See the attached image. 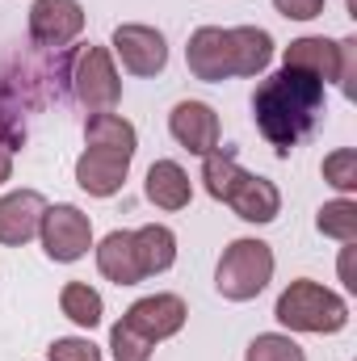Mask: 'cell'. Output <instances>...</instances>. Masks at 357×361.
<instances>
[{
  "label": "cell",
  "instance_id": "cell-14",
  "mask_svg": "<svg viewBox=\"0 0 357 361\" xmlns=\"http://www.w3.org/2000/svg\"><path fill=\"white\" fill-rule=\"evenodd\" d=\"M282 68L307 72V76H315L320 85H328V80H337V72H341V47H337L332 38H315V34L294 38V42L286 47V55H282Z\"/></svg>",
  "mask_w": 357,
  "mask_h": 361
},
{
  "label": "cell",
  "instance_id": "cell-19",
  "mask_svg": "<svg viewBox=\"0 0 357 361\" xmlns=\"http://www.w3.org/2000/svg\"><path fill=\"white\" fill-rule=\"evenodd\" d=\"M231 34V55H236V76H261L273 59V38L269 30L257 25H236L227 30Z\"/></svg>",
  "mask_w": 357,
  "mask_h": 361
},
{
  "label": "cell",
  "instance_id": "cell-24",
  "mask_svg": "<svg viewBox=\"0 0 357 361\" xmlns=\"http://www.w3.org/2000/svg\"><path fill=\"white\" fill-rule=\"evenodd\" d=\"M324 180L341 193H353L357 189V152L353 147H341L332 156H324Z\"/></svg>",
  "mask_w": 357,
  "mask_h": 361
},
{
  "label": "cell",
  "instance_id": "cell-13",
  "mask_svg": "<svg viewBox=\"0 0 357 361\" xmlns=\"http://www.w3.org/2000/svg\"><path fill=\"white\" fill-rule=\"evenodd\" d=\"M227 206H231L244 223H273L277 210H282V193H277L273 180L257 177V173H240V180H236L231 193H227Z\"/></svg>",
  "mask_w": 357,
  "mask_h": 361
},
{
  "label": "cell",
  "instance_id": "cell-6",
  "mask_svg": "<svg viewBox=\"0 0 357 361\" xmlns=\"http://www.w3.org/2000/svg\"><path fill=\"white\" fill-rule=\"evenodd\" d=\"M114 55L131 76H160L169 63V42L156 25H118L114 30Z\"/></svg>",
  "mask_w": 357,
  "mask_h": 361
},
{
  "label": "cell",
  "instance_id": "cell-20",
  "mask_svg": "<svg viewBox=\"0 0 357 361\" xmlns=\"http://www.w3.org/2000/svg\"><path fill=\"white\" fill-rule=\"evenodd\" d=\"M59 307H63V315H68L76 328H97V324H101V311H105L101 294L92 290L89 281H68V286L59 290Z\"/></svg>",
  "mask_w": 357,
  "mask_h": 361
},
{
  "label": "cell",
  "instance_id": "cell-1",
  "mask_svg": "<svg viewBox=\"0 0 357 361\" xmlns=\"http://www.w3.org/2000/svg\"><path fill=\"white\" fill-rule=\"evenodd\" d=\"M320 114H324V85L307 72H294V68L273 72L253 92L257 130L277 147V156H290V147L311 135Z\"/></svg>",
  "mask_w": 357,
  "mask_h": 361
},
{
  "label": "cell",
  "instance_id": "cell-15",
  "mask_svg": "<svg viewBox=\"0 0 357 361\" xmlns=\"http://www.w3.org/2000/svg\"><path fill=\"white\" fill-rule=\"evenodd\" d=\"M97 269L114 286H139L143 269H139V257H135V235L131 231H109L97 244Z\"/></svg>",
  "mask_w": 357,
  "mask_h": 361
},
{
  "label": "cell",
  "instance_id": "cell-2",
  "mask_svg": "<svg viewBox=\"0 0 357 361\" xmlns=\"http://www.w3.org/2000/svg\"><path fill=\"white\" fill-rule=\"evenodd\" d=\"M277 324L290 328V332H341L349 324V307L341 294H332L328 286L311 281V277H298L290 281L282 294H277V307H273Z\"/></svg>",
  "mask_w": 357,
  "mask_h": 361
},
{
  "label": "cell",
  "instance_id": "cell-12",
  "mask_svg": "<svg viewBox=\"0 0 357 361\" xmlns=\"http://www.w3.org/2000/svg\"><path fill=\"white\" fill-rule=\"evenodd\" d=\"M126 173H131V156H118L105 147H85V156L76 160V185L92 197L118 193L126 185Z\"/></svg>",
  "mask_w": 357,
  "mask_h": 361
},
{
  "label": "cell",
  "instance_id": "cell-27",
  "mask_svg": "<svg viewBox=\"0 0 357 361\" xmlns=\"http://www.w3.org/2000/svg\"><path fill=\"white\" fill-rule=\"evenodd\" d=\"M341 47V72H337V85H341V92L345 97H353V80H357V38H341L337 42Z\"/></svg>",
  "mask_w": 357,
  "mask_h": 361
},
{
  "label": "cell",
  "instance_id": "cell-3",
  "mask_svg": "<svg viewBox=\"0 0 357 361\" xmlns=\"http://www.w3.org/2000/svg\"><path fill=\"white\" fill-rule=\"evenodd\" d=\"M273 277V248L265 240H236L223 248L219 269H214V286L223 298L231 302H248L257 298Z\"/></svg>",
  "mask_w": 357,
  "mask_h": 361
},
{
  "label": "cell",
  "instance_id": "cell-17",
  "mask_svg": "<svg viewBox=\"0 0 357 361\" xmlns=\"http://www.w3.org/2000/svg\"><path fill=\"white\" fill-rule=\"evenodd\" d=\"M85 147H105V152H118V156H131L135 160L139 135H135V126L122 114L101 109V114H92L89 122H85Z\"/></svg>",
  "mask_w": 357,
  "mask_h": 361
},
{
  "label": "cell",
  "instance_id": "cell-26",
  "mask_svg": "<svg viewBox=\"0 0 357 361\" xmlns=\"http://www.w3.org/2000/svg\"><path fill=\"white\" fill-rule=\"evenodd\" d=\"M47 357L51 361H101V349L92 341H85V336H63V341H55L47 349Z\"/></svg>",
  "mask_w": 357,
  "mask_h": 361
},
{
  "label": "cell",
  "instance_id": "cell-8",
  "mask_svg": "<svg viewBox=\"0 0 357 361\" xmlns=\"http://www.w3.org/2000/svg\"><path fill=\"white\" fill-rule=\"evenodd\" d=\"M185 315L189 311H185V302H181L177 294H147V298L131 302V311L122 315V324L135 328L143 341L160 345V341L177 336L181 328H185Z\"/></svg>",
  "mask_w": 357,
  "mask_h": 361
},
{
  "label": "cell",
  "instance_id": "cell-16",
  "mask_svg": "<svg viewBox=\"0 0 357 361\" xmlns=\"http://www.w3.org/2000/svg\"><path fill=\"white\" fill-rule=\"evenodd\" d=\"M147 202L160 206V210H185L189 197H193V185H189V173L181 169L177 160H156L147 169Z\"/></svg>",
  "mask_w": 357,
  "mask_h": 361
},
{
  "label": "cell",
  "instance_id": "cell-23",
  "mask_svg": "<svg viewBox=\"0 0 357 361\" xmlns=\"http://www.w3.org/2000/svg\"><path fill=\"white\" fill-rule=\"evenodd\" d=\"M244 361H307L303 349L294 345V336H282V332H265L248 345Z\"/></svg>",
  "mask_w": 357,
  "mask_h": 361
},
{
  "label": "cell",
  "instance_id": "cell-22",
  "mask_svg": "<svg viewBox=\"0 0 357 361\" xmlns=\"http://www.w3.org/2000/svg\"><path fill=\"white\" fill-rule=\"evenodd\" d=\"M315 227H320L328 240L357 244V202H349V197L324 202V206H320V214H315Z\"/></svg>",
  "mask_w": 357,
  "mask_h": 361
},
{
  "label": "cell",
  "instance_id": "cell-28",
  "mask_svg": "<svg viewBox=\"0 0 357 361\" xmlns=\"http://www.w3.org/2000/svg\"><path fill=\"white\" fill-rule=\"evenodd\" d=\"M324 4H328V0H273V8H277L282 17H290V21H311V17L324 13Z\"/></svg>",
  "mask_w": 357,
  "mask_h": 361
},
{
  "label": "cell",
  "instance_id": "cell-11",
  "mask_svg": "<svg viewBox=\"0 0 357 361\" xmlns=\"http://www.w3.org/2000/svg\"><path fill=\"white\" fill-rule=\"evenodd\" d=\"M42 193L38 189H17V193H4L0 197V244L8 248H21L25 240L38 235V223H42Z\"/></svg>",
  "mask_w": 357,
  "mask_h": 361
},
{
  "label": "cell",
  "instance_id": "cell-4",
  "mask_svg": "<svg viewBox=\"0 0 357 361\" xmlns=\"http://www.w3.org/2000/svg\"><path fill=\"white\" fill-rule=\"evenodd\" d=\"M68 80H72L76 101H80L85 109H92V114L114 109L118 97H122V76H118L114 55H109L105 47H85V51H76Z\"/></svg>",
  "mask_w": 357,
  "mask_h": 361
},
{
  "label": "cell",
  "instance_id": "cell-9",
  "mask_svg": "<svg viewBox=\"0 0 357 361\" xmlns=\"http://www.w3.org/2000/svg\"><path fill=\"white\" fill-rule=\"evenodd\" d=\"M85 30L80 0H34L30 4V38L38 47H68Z\"/></svg>",
  "mask_w": 357,
  "mask_h": 361
},
{
  "label": "cell",
  "instance_id": "cell-18",
  "mask_svg": "<svg viewBox=\"0 0 357 361\" xmlns=\"http://www.w3.org/2000/svg\"><path fill=\"white\" fill-rule=\"evenodd\" d=\"M131 235H135V257H139L143 277H156V273L173 269V261H177V235L164 223H147V227H139Z\"/></svg>",
  "mask_w": 357,
  "mask_h": 361
},
{
  "label": "cell",
  "instance_id": "cell-10",
  "mask_svg": "<svg viewBox=\"0 0 357 361\" xmlns=\"http://www.w3.org/2000/svg\"><path fill=\"white\" fill-rule=\"evenodd\" d=\"M169 130L189 156H206L219 147V114L206 101H177L169 114Z\"/></svg>",
  "mask_w": 357,
  "mask_h": 361
},
{
  "label": "cell",
  "instance_id": "cell-7",
  "mask_svg": "<svg viewBox=\"0 0 357 361\" xmlns=\"http://www.w3.org/2000/svg\"><path fill=\"white\" fill-rule=\"evenodd\" d=\"M185 63H189L193 80L223 85L227 76H236L231 34L219 30V25H202V30H193V34H189V47H185Z\"/></svg>",
  "mask_w": 357,
  "mask_h": 361
},
{
  "label": "cell",
  "instance_id": "cell-25",
  "mask_svg": "<svg viewBox=\"0 0 357 361\" xmlns=\"http://www.w3.org/2000/svg\"><path fill=\"white\" fill-rule=\"evenodd\" d=\"M109 349H114V361H147L156 345H152V341H143L135 328L114 324V332H109Z\"/></svg>",
  "mask_w": 357,
  "mask_h": 361
},
{
  "label": "cell",
  "instance_id": "cell-5",
  "mask_svg": "<svg viewBox=\"0 0 357 361\" xmlns=\"http://www.w3.org/2000/svg\"><path fill=\"white\" fill-rule=\"evenodd\" d=\"M38 235H42L47 257H51V261H59V265L80 261V257L92 248L89 214H85V210H76V206H68V202H63V206H47V210H42Z\"/></svg>",
  "mask_w": 357,
  "mask_h": 361
},
{
  "label": "cell",
  "instance_id": "cell-29",
  "mask_svg": "<svg viewBox=\"0 0 357 361\" xmlns=\"http://www.w3.org/2000/svg\"><path fill=\"white\" fill-rule=\"evenodd\" d=\"M13 177V156H8V147H0V185Z\"/></svg>",
  "mask_w": 357,
  "mask_h": 361
},
{
  "label": "cell",
  "instance_id": "cell-21",
  "mask_svg": "<svg viewBox=\"0 0 357 361\" xmlns=\"http://www.w3.org/2000/svg\"><path fill=\"white\" fill-rule=\"evenodd\" d=\"M240 160H236V152L231 147H214V152H206L202 156V180H206V193L210 197H219V202H227V193H231V185L240 180Z\"/></svg>",
  "mask_w": 357,
  "mask_h": 361
}]
</instances>
